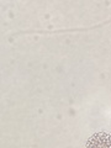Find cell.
I'll return each instance as SVG.
<instances>
[{
	"mask_svg": "<svg viewBox=\"0 0 111 148\" xmlns=\"http://www.w3.org/2000/svg\"><path fill=\"white\" fill-rule=\"evenodd\" d=\"M86 148H111V136L106 132L95 133L88 140Z\"/></svg>",
	"mask_w": 111,
	"mask_h": 148,
	"instance_id": "cell-1",
	"label": "cell"
}]
</instances>
